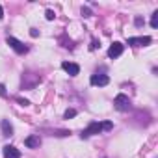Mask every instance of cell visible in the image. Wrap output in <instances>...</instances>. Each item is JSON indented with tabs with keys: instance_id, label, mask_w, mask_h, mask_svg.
<instances>
[{
	"instance_id": "obj_1",
	"label": "cell",
	"mask_w": 158,
	"mask_h": 158,
	"mask_svg": "<svg viewBox=\"0 0 158 158\" xmlns=\"http://www.w3.org/2000/svg\"><path fill=\"white\" fill-rule=\"evenodd\" d=\"M112 128H114V123H112V121H104V123L93 121V123H89V127H88L86 130H82L80 138H82V139H88L89 136H95V134H99V132H102V130H112Z\"/></svg>"
},
{
	"instance_id": "obj_2",
	"label": "cell",
	"mask_w": 158,
	"mask_h": 158,
	"mask_svg": "<svg viewBox=\"0 0 158 158\" xmlns=\"http://www.w3.org/2000/svg\"><path fill=\"white\" fill-rule=\"evenodd\" d=\"M114 106L119 110V112H127L128 108H130V99L127 97V95H123V93H119L115 99H114Z\"/></svg>"
},
{
	"instance_id": "obj_3",
	"label": "cell",
	"mask_w": 158,
	"mask_h": 158,
	"mask_svg": "<svg viewBox=\"0 0 158 158\" xmlns=\"http://www.w3.org/2000/svg\"><path fill=\"white\" fill-rule=\"evenodd\" d=\"M6 41H8V45H10L17 54H26V52H28V47H26V45H23L19 39H15V37L8 35V39H6Z\"/></svg>"
},
{
	"instance_id": "obj_4",
	"label": "cell",
	"mask_w": 158,
	"mask_h": 158,
	"mask_svg": "<svg viewBox=\"0 0 158 158\" xmlns=\"http://www.w3.org/2000/svg\"><path fill=\"white\" fill-rule=\"evenodd\" d=\"M108 82H110V78H108V74H91V78H89V84L91 86H108Z\"/></svg>"
},
{
	"instance_id": "obj_5",
	"label": "cell",
	"mask_w": 158,
	"mask_h": 158,
	"mask_svg": "<svg viewBox=\"0 0 158 158\" xmlns=\"http://www.w3.org/2000/svg\"><path fill=\"white\" fill-rule=\"evenodd\" d=\"M61 69H63L69 76H76L78 73H80V67H78L76 63H73V61H63V63H61Z\"/></svg>"
},
{
	"instance_id": "obj_6",
	"label": "cell",
	"mask_w": 158,
	"mask_h": 158,
	"mask_svg": "<svg viewBox=\"0 0 158 158\" xmlns=\"http://www.w3.org/2000/svg\"><path fill=\"white\" fill-rule=\"evenodd\" d=\"M152 39L149 37V35H143V37H128V45H132V47H145V45H149Z\"/></svg>"
},
{
	"instance_id": "obj_7",
	"label": "cell",
	"mask_w": 158,
	"mask_h": 158,
	"mask_svg": "<svg viewBox=\"0 0 158 158\" xmlns=\"http://www.w3.org/2000/svg\"><path fill=\"white\" fill-rule=\"evenodd\" d=\"M123 54V43H119V41H115L110 48H108V58H119Z\"/></svg>"
},
{
	"instance_id": "obj_8",
	"label": "cell",
	"mask_w": 158,
	"mask_h": 158,
	"mask_svg": "<svg viewBox=\"0 0 158 158\" xmlns=\"http://www.w3.org/2000/svg\"><path fill=\"white\" fill-rule=\"evenodd\" d=\"M24 145L30 147V149H35V147L41 145V138H39L37 134H32V136H28V138L24 139Z\"/></svg>"
},
{
	"instance_id": "obj_9",
	"label": "cell",
	"mask_w": 158,
	"mask_h": 158,
	"mask_svg": "<svg viewBox=\"0 0 158 158\" xmlns=\"http://www.w3.org/2000/svg\"><path fill=\"white\" fill-rule=\"evenodd\" d=\"M4 158H21V151L15 149L13 145H6L4 147Z\"/></svg>"
},
{
	"instance_id": "obj_10",
	"label": "cell",
	"mask_w": 158,
	"mask_h": 158,
	"mask_svg": "<svg viewBox=\"0 0 158 158\" xmlns=\"http://www.w3.org/2000/svg\"><path fill=\"white\" fill-rule=\"evenodd\" d=\"M0 127H2V134L4 136H11L13 134V127H11V123L8 119H4L2 123H0Z\"/></svg>"
},
{
	"instance_id": "obj_11",
	"label": "cell",
	"mask_w": 158,
	"mask_h": 158,
	"mask_svg": "<svg viewBox=\"0 0 158 158\" xmlns=\"http://www.w3.org/2000/svg\"><path fill=\"white\" fill-rule=\"evenodd\" d=\"M151 26H152V28H158V11L152 13V17H151Z\"/></svg>"
},
{
	"instance_id": "obj_12",
	"label": "cell",
	"mask_w": 158,
	"mask_h": 158,
	"mask_svg": "<svg viewBox=\"0 0 158 158\" xmlns=\"http://www.w3.org/2000/svg\"><path fill=\"white\" fill-rule=\"evenodd\" d=\"M74 115H76V110H74V108H69V110H65V115H63V117H65V119H71V117H74Z\"/></svg>"
},
{
	"instance_id": "obj_13",
	"label": "cell",
	"mask_w": 158,
	"mask_h": 158,
	"mask_svg": "<svg viewBox=\"0 0 158 158\" xmlns=\"http://www.w3.org/2000/svg\"><path fill=\"white\" fill-rule=\"evenodd\" d=\"M45 17H47V21H54V17H56V13H54L52 10H47V13H45Z\"/></svg>"
},
{
	"instance_id": "obj_14",
	"label": "cell",
	"mask_w": 158,
	"mask_h": 158,
	"mask_svg": "<svg viewBox=\"0 0 158 158\" xmlns=\"http://www.w3.org/2000/svg\"><path fill=\"white\" fill-rule=\"evenodd\" d=\"M82 17H91V10L89 8H82Z\"/></svg>"
},
{
	"instance_id": "obj_15",
	"label": "cell",
	"mask_w": 158,
	"mask_h": 158,
	"mask_svg": "<svg viewBox=\"0 0 158 158\" xmlns=\"http://www.w3.org/2000/svg\"><path fill=\"white\" fill-rule=\"evenodd\" d=\"M134 24H136V26H141V24H143V19H141V17H136Z\"/></svg>"
},
{
	"instance_id": "obj_16",
	"label": "cell",
	"mask_w": 158,
	"mask_h": 158,
	"mask_svg": "<svg viewBox=\"0 0 158 158\" xmlns=\"http://www.w3.org/2000/svg\"><path fill=\"white\" fill-rule=\"evenodd\" d=\"M0 95H2V97L6 95V86L4 84H0Z\"/></svg>"
},
{
	"instance_id": "obj_17",
	"label": "cell",
	"mask_w": 158,
	"mask_h": 158,
	"mask_svg": "<svg viewBox=\"0 0 158 158\" xmlns=\"http://www.w3.org/2000/svg\"><path fill=\"white\" fill-rule=\"evenodd\" d=\"M30 35H32V37H37V35H39V32H37L35 28H32V32H30Z\"/></svg>"
},
{
	"instance_id": "obj_18",
	"label": "cell",
	"mask_w": 158,
	"mask_h": 158,
	"mask_svg": "<svg viewBox=\"0 0 158 158\" xmlns=\"http://www.w3.org/2000/svg\"><path fill=\"white\" fill-rule=\"evenodd\" d=\"M99 45H101V43H99V41H97V39H93V41H91V48H97V47H99Z\"/></svg>"
},
{
	"instance_id": "obj_19",
	"label": "cell",
	"mask_w": 158,
	"mask_h": 158,
	"mask_svg": "<svg viewBox=\"0 0 158 158\" xmlns=\"http://www.w3.org/2000/svg\"><path fill=\"white\" fill-rule=\"evenodd\" d=\"M17 101H19V102H21V104H23V106H28V104H30V102H28V101H26V99H17Z\"/></svg>"
},
{
	"instance_id": "obj_20",
	"label": "cell",
	"mask_w": 158,
	"mask_h": 158,
	"mask_svg": "<svg viewBox=\"0 0 158 158\" xmlns=\"http://www.w3.org/2000/svg\"><path fill=\"white\" fill-rule=\"evenodd\" d=\"M4 17V10H2V6H0V19Z\"/></svg>"
}]
</instances>
